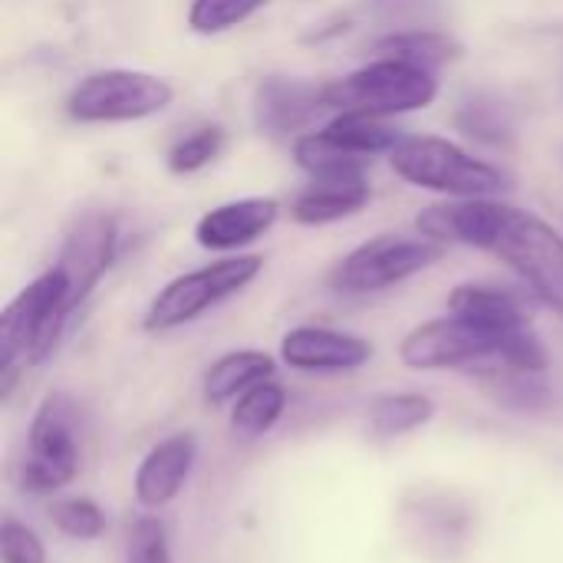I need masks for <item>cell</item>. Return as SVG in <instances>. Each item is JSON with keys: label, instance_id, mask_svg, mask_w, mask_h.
<instances>
[{"label": "cell", "instance_id": "cell-3", "mask_svg": "<svg viewBox=\"0 0 563 563\" xmlns=\"http://www.w3.org/2000/svg\"><path fill=\"white\" fill-rule=\"evenodd\" d=\"M66 280L56 267L26 284L0 313V396L7 399L26 366H40L59 346L66 323Z\"/></svg>", "mask_w": 563, "mask_h": 563}, {"label": "cell", "instance_id": "cell-11", "mask_svg": "<svg viewBox=\"0 0 563 563\" xmlns=\"http://www.w3.org/2000/svg\"><path fill=\"white\" fill-rule=\"evenodd\" d=\"M280 360L300 373H346L373 360V343L330 327H294L280 340Z\"/></svg>", "mask_w": 563, "mask_h": 563}, {"label": "cell", "instance_id": "cell-27", "mask_svg": "<svg viewBox=\"0 0 563 563\" xmlns=\"http://www.w3.org/2000/svg\"><path fill=\"white\" fill-rule=\"evenodd\" d=\"M459 129L472 139H482L488 145H508L511 142V122L505 119L501 106L495 102H485V99H475L468 106H462L459 112Z\"/></svg>", "mask_w": 563, "mask_h": 563}, {"label": "cell", "instance_id": "cell-17", "mask_svg": "<svg viewBox=\"0 0 563 563\" xmlns=\"http://www.w3.org/2000/svg\"><path fill=\"white\" fill-rule=\"evenodd\" d=\"M274 369H277L274 356H267L261 350L224 353L205 373V402L208 406H228V402L241 399L247 389H254L257 383L274 379Z\"/></svg>", "mask_w": 563, "mask_h": 563}, {"label": "cell", "instance_id": "cell-5", "mask_svg": "<svg viewBox=\"0 0 563 563\" xmlns=\"http://www.w3.org/2000/svg\"><path fill=\"white\" fill-rule=\"evenodd\" d=\"M389 165L416 188H429L452 198H488L505 188V175L468 155L462 145L439 135H406L389 152Z\"/></svg>", "mask_w": 563, "mask_h": 563}, {"label": "cell", "instance_id": "cell-22", "mask_svg": "<svg viewBox=\"0 0 563 563\" xmlns=\"http://www.w3.org/2000/svg\"><path fill=\"white\" fill-rule=\"evenodd\" d=\"M294 158L297 165L310 175V178H346V175H363L366 162L363 155L336 145L333 139H327L323 132H310L300 135L294 142Z\"/></svg>", "mask_w": 563, "mask_h": 563}, {"label": "cell", "instance_id": "cell-20", "mask_svg": "<svg viewBox=\"0 0 563 563\" xmlns=\"http://www.w3.org/2000/svg\"><path fill=\"white\" fill-rule=\"evenodd\" d=\"M320 132L363 158L393 152L402 139L383 115H369V112H336V119H330Z\"/></svg>", "mask_w": 563, "mask_h": 563}, {"label": "cell", "instance_id": "cell-8", "mask_svg": "<svg viewBox=\"0 0 563 563\" xmlns=\"http://www.w3.org/2000/svg\"><path fill=\"white\" fill-rule=\"evenodd\" d=\"M175 99L168 79L142 69H99L82 76L66 96L73 122H139L158 115Z\"/></svg>", "mask_w": 563, "mask_h": 563}, {"label": "cell", "instance_id": "cell-26", "mask_svg": "<svg viewBox=\"0 0 563 563\" xmlns=\"http://www.w3.org/2000/svg\"><path fill=\"white\" fill-rule=\"evenodd\" d=\"M221 145H224V132L218 125H205V129H195L191 135L178 139L168 152V168L178 172V175H188V172H198L205 165H211L218 155H221Z\"/></svg>", "mask_w": 563, "mask_h": 563}, {"label": "cell", "instance_id": "cell-12", "mask_svg": "<svg viewBox=\"0 0 563 563\" xmlns=\"http://www.w3.org/2000/svg\"><path fill=\"white\" fill-rule=\"evenodd\" d=\"M195 459H198V442L191 432H175L158 445H152L135 468V482H132L135 501L148 511L172 505L181 495L185 482L191 478Z\"/></svg>", "mask_w": 563, "mask_h": 563}, {"label": "cell", "instance_id": "cell-21", "mask_svg": "<svg viewBox=\"0 0 563 563\" xmlns=\"http://www.w3.org/2000/svg\"><path fill=\"white\" fill-rule=\"evenodd\" d=\"M287 409V393L280 383L267 379V383H257L254 389H247L241 399H234V409H231V432L241 435V439H261L267 435L280 416Z\"/></svg>", "mask_w": 563, "mask_h": 563}, {"label": "cell", "instance_id": "cell-14", "mask_svg": "<svg viewBox=\"0 0 563 563\" xmlns=\"http://www.w3.org/2000/svg\"><path fill=\"white\" fill-rule=\"evenodd\" d=\"M280 214V205L274 198H241L211 208L195 224V241L205 251H241L264 238Z\"/></svg>", "mask_w": 563, "mask_h": 563}, {"label": "cell", "instance_id": "cell-23", "mask_svg": "<svg viewBox=\"0 0 563 563\" xmlns=\"http://www.w3.org/2000/svg\"><path fill=\"white\" fill-rule=\"evenodd\" d=\"M485 393L508 406V409H544L551 402L548 373H525V369H488L475 376Z\"/></svg>", "mask_w": 563, "mask_h": 563}, {"label": "cell", "instance_id": "cell-25", "mask_svg": "<svg viewBox=\"0 0 563 563\" xmlns=\"http://www.w3.org/2000/svg\"><path fill=\"white\" fill-rule=\"evenodd\" d=\"M49 518H53L56 531L73 538V541H96V538L106 534V511L96 501H89V498L56 501Z\"/></svg>", "mask_w": 563, "mask_h": 563}, {"label": "cell", "instance_id": "cell-19", "mask_svg": "<svg viewBox=\"0 0 563 563\" xmlns=\"http://www.w3.org/2000/svg\"><path fill=\"white\" fill-rule=\"evenodd\" d=\"M435 416V402L422 393H386V396H376L369 402V412H366V426H369V435L379 439V442H393V439H402L422 426H429Z\"/></svg>", "mask_w": 563, "mask_h": 563}, {"label": "cell", "instance_id": "cell-13", "mask_svg": "<svg viewBox=\"0 0 563 563\" xmlns=\"http://www.w3.org/2000/svg\"><path fill=\"white\" fill-rule=\"evenodd\" d=\"M327 109L323 102V86L303 82V79H284L271 76L257 86L254 92V122L267 135H290L307 129L320 112Z\"/></svg>", "mask_w": 563, "mask_h": 563}, {"label": "cell", "instance_id": "cell-10", "mask_svg": "<svg viewBox=\"0 0 563 563\" xmlns=\"http://www.w3.org/2000/svg\"><path fill=\"white\" fill-rule=\"evenodd\" d=\"M115 247H119V221L112 214L89 211L73 221L59 247V257L53 264L66 280L69 313H76L89 300V294L99 287V280L115 261Z\"/></svg>", "mask_w": 563, "mask_h": 563}, {"label": "cell", "instance_id": "cell-6", "mask_svg": "<svg viewBox=\"0 0 563 563\" xmlns=\"http://www.w3.org/2000/svg\"><path fill=\"white\" fill-rule=\"evenodd\" d=\"M79 406L66 393H49L26 432L20 488L30 495H53L79 475Z\"/></svg>", "mask_w": 563, "mask_h": 563}, {"label": "cell", "instance_id": "cell-15", "mask_svg": "<svg viewBox=\"0 0 563 563\" xmlns=\"http://www.w3.org/2000/svg\"><path fill=\"white\" fill-rule=\"evenodd\" d=\"M369 201V185L363 175H346V178H313L290 205L294 221L300 224H333L343 221L356 211H363Z\"/></svg>", "mask_w": 563, "mask_h": 563}, {"label": "cell", "instance_id": "cell-2", "mask_svg": "<svg viewBox=\"0 0 563 563\" xmlns=\"http://www.w3.org/2000/svg\"><path fill=\"white\" fill-rule=\"evenodd\" d=\"M399 360L409 369H465L472 376L488 369H525L548 373L551 356L531 327L521 330H488L455 313L429 320L406 333L399 343Z\"/></svg>", "mask_w": 563, "mask_h": 563}, {"label": "cell", "instance_id": "cell-7", "mask_svg": "<svg viewBox=\"0 0 563 563\" xmlns=\"http://www.w3.org/2000/svg\"><path fill=\"white\" fill-rule=\"evenodd\" d=\"M261 267H264V257L234 254V257H221L214 264H205L198 271H188V274L175 277L148 303L145 320H142L145 330L148 333H165V330H178V327L198 320L201 313L214 310L218 303H224L228 297H234L247 284H254Z\"/></svg>", "mask_w": 563, "mask_h": 563}, {"label": "cell", "instance_id": "cell-24", "mask_svg": "<svg viewBox=\"0 0 563 563\" xmlns=\"http://www.w3.org/2000/svg\"><path fill=\"white\" fill-rule=\"evenodd\" d=\"M267 0H191L188 26L201 36H214L234 30L238 23L251 20Z\"/></svg>", "mask_w": 563, "mask_h": 563}, {"label": "cell", "instance_id": "cell-4", "mask_svg": "<svg viewBox=\"0 0 563 563\" xmlns=\"http://www.w3.org/2000/svg\"><path fill=\"white\" fill-rule=\"evenodd\" d=\"M439 96V79L432 69L402 59H373L343 79L323 82V102L336 112H369V115H402L432 106Z\"/></svg>", "mask_w": 563, "mask_h": 563}, {"label": "cell", "instance_id": "cell-28", "mask_svg": "<svg viewBox=\"0 0 563 563\" xmlns=\"http://www.w3.org/2000/svg\"><path fill=\"white\" fill-rule=\"evenodd\" d=\"M125 563H172V548H168V531L158 518L142 515L129 528L125 541Z\"/></svg>", "mask_w": 563, "mask_h": 563}, {"label": "cell", "instance_id": "cell-18", "mask_svg": "<svg viewBox=\"0 0 563 563\" xmlns=\"http://www.w3.org/2000/svg\"><path fill=\"white\" fill-rule=\"evenodd\" d=\"M369 53L376 59H402L422 69H439L452 59H459L462 46L439 30H396L369 43Z\"/></svg>", "mask_w": 563, "mask_h": 563}, {"label": "cell", "instance_id": "cell-29", "mask_svg": "<svg viewBox=\"0 0 563 563\" xmlns=\"http://www.w3.org/2000/svg\"><path fill=\"white\" fill-rule=\"evenodd\" d=\"M0 561L3 563H46V548L33 528L7 515L0 521Z\"/></svg>", "mask_w": 563, "mask_h": 563}, {"label": "cell", "instance_id": "cell-9", "mask_svg": "<svg viewBox=\"0 0 563 563\" xmlns=\"http://www.w3.org/2000/svg\"><path fill=\"white\" fill-rule=\"evenodd\" d=\"M442 244L432 238H406V234H379L356 251H350L330 274V287L336 294L363 297V294H379L389 290L432 264L442 261Z\"/></svg>", "mask_w": 563, "mask_h": 563}, {"label": "cell", "instance_id": "cell-1", "mask_svg": "<svg viewBox=\"0 0 563 563\" xmlns=\"http://www.w3.org/2000/svg\"><path fill=\"white\" fill-rule=\"evenodd\" d=\"M416 228L439 244H468L501 257L563 317V238L534 211L492 198H459L426 208Z\"/></svg>", "mask_w": 563, "mask_h": 563}, {"label": "cell", "instance_id": "cell-16", "mask_svg": "<svg viewBox=\"0 0 563 563\" xmlns=\"http://www.w3.org/2000/svg\"><path fill=\"white\" fill-rule=\"evenodd\" d=\"M449 313L472 320L488 330H521L531 327L525 303L501 287L492 284H459L449 297Z\"/></svg>", "mask_w": 563, "mask_h": 563}]
</instances>
